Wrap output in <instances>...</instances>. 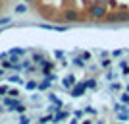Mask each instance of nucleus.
Masks as SVG:
<instances>
[{
  "instance_id": "1",
  "label": "nucleus",
  "mask_w": 129,
  "mask_h": 124,
  "mask_svg": "<svg viewBox=\"0 0 129 124\" xmlns=\"http://www.w3.org/2000/svg\"><path fill=\"white\" fill-rule=\"evenodd\" d=\"M108 16V8L104 4H98V2H92L89 6V17L94 20V22H100V20H106Z\"/></svg>"
},
{
  "instance_id": "2",
  "label": "nucleus",
  "mask_w": 129,
  "mask_h": 124,
  "mask_svg": "<svg viewBox=\"0 0 129 124\" xmlns=\"http://www.w3.org/2000/svg\"><path fill=\"white\" fill-rule=\"evenodd\" d=\"M108 23H129V12L121 10V12H114V14H108L106 16Z\"/></svg>"
},
{
  "instance_id": "3",
  "label": "nucleus",
  "mask_w": 129,
  "mask_h": 124,
  "mask_svg": "<svg viewBox=\"0 0 129 124\" xmlns=\"http://www.w3.org/2000/svg\"><path fill=\"white\" fill-rule=\"evenodd\" d=\"M85 93H87V83H85V80H81L70 89V97L71 99H79V97H83Z\"/></svg>"
},
{
  "instance_id": "4",
  "label": "nucleus",
  "mask_w": 129,
  "mask_h": 124,
  "mask_svg": "<svg viewBox=\"0 0 129 124\" xmlns=\"http://www.w3.org/2000/svg\"><path fill=\"white\" fill-rule=\"evenodd\" d=\"M37 27H41V29H48V31H58V33H64L70 29V23H64V25H56V23H37Z\"/></svg>"
},
{
  "instance_id": "5",
  "label": "nucleus",
  "mask_w": 129,
  "mask_h": 124,
  "mask_svg": "<svg viewBox=\"0 0 129 124\" xmlns=\"http://www.w3.org/2000/svg\"><path fill=\"white\" fill-rule=\"evenodd\" d=\"M75 83H77V76L73 74V72H71V74H66L64 78H62V87H64L66 91H70Z\"/></svg>"
},
{
  "instance_id": "6",
  "label": "nucleus",
  "mask_w": 129,
  "mask_h": 124,
  "mask_svg": "<svg viewBox=\"0 0 129 124\" xmlns=\"http://www.w3.org/2000/svg\"><path fill=\"white\" fill-rule=\"evenodd\" d=\"M31 60H33V64L43 66V64H44V60H46V56H44L43 49H41V50H35V49H33V50H31Z\"/></svg>"
},
{
  "instance_id": "7",
  "label": "nucleus",
  "mask_w": 129,
  "mask_h": 124,
  "mask_svg": "<svg viewBox=\"0 0 129 124\" xmlns=\"http://www.w3.org/2000/svg\"><path fill=\"white\" fill-rule=\"evenodd\" d=\"M62 16H64V20H66L68 23H77V22H81L79 14H77L75 10H66L64 14H62Z\"/></svg>"
},
{
  "instance_id": "8",
  "label": "nucleus",
  "mask_w": 129,
  "mask_h": 124,
  "mask_svg": "<svg viewBox=\"0 0 129 124\" xmlns=\"http://www.w3.org/2000/svg\"><path fill=\"white\" fill-rule=\"evenodd\" d=\"M46 99H48V101L52 103V105H56L58 109H64V107H66V105H64V101H62V99H60L58 95H56V93L52 91V89H50V91H46Z\"/></svg>"
},
{
  "instance_id": "9",
  "label": "nucleus",
  "mask_w": 129,
  "mask_h": 124,
  "mask_svg": "<svg viewBox=\"0 0 129 124\" xmlns=\"http://www.w3.org/2000/svg\"><path fill=\"white\" fill-rule=\"evenodd\" d=\"M33 49H27V47H12L10 50H8V54H16V56H21V58H25L27 54L31 52Z\"/></svg>"
},
{
  "instance_id": "10",
  "label": "nucleus",
  "mask_w": 129,
  "mask_h": 124,
  "mask_svg": "<svg viewBox=\"0 0 129 124\" xmlns=\"http://www.w3.org/2000/svg\"><path fill=\"white\" fill-rule=\"evenodd\" d=\"M6 80H8V83H16V85H25V80H23V78L17 74V72H14V74H8V76H6Z\"/></svg>"
},
{
  "instance_id": "11",
  "label": "nucleus",
  "mask_w": 129,
  "mask_h": 124,
  "mask_svg": "<svg viewBox=\"0 0 129 124\" xmlns=\"http://www.w3.org/2000/svg\"><path fill=\"white\" fill-rule=\"evenodd\" d=\"M118 78H119V72L114 70V68H110V70L104 72V80L110 81V83H112V81H118Z\"/></svg>"
},
{
  "instance_id": "12",
  "label": "nucleus",
  "mask_w": 129,
  "mask_h": 124,
  "mask_svg": "<svg viewBox=\"0 0 129 124\" xmlns=\"http://www.w3.org/2000/svg\"><path fill=\"white\" fill-rule=\"evenodd\" d=\"M50 89H52V81H48L46 78H43V80L39 81V87H37V91H39V93H41V91L46 93V91H50Z\"/></svg>"
},
{
  "instance_id": "13",
  "label": "nucleus",
  "mask_w": 129,
  "mask_h": 124,
  "mask_svg": "<svg viewBox=\"0 0 129 124\" xmlns=\"http://www.w3.org/2000/svg\"><path fill=\"white\" fill-rule=\"evenodd\" d=\"M71 66H73V68H79V70H85V68H87L85 60L81 58L79 54H77V56H73V58H71Z\"/></svg>"
},
{
  "instance_id": "14",
  "label": "nucleus",
  "mask_w": 129,
  "mask_h": 124,
  "mask_svg": "<svg viewBox=\"0 0 129 124\" xmlns=\"http://www.w3.org/2000/svg\"><path fill=\"white\" fill-rule=\"evenodd\" d=\"M125 89V85H121L119 81H112L110 85H108V93H121Z\"/></svg>"
},
{
  "instance_id": "15",
  "label": "nucleus",
  "mask_w": 129,
  "mask_h": 124,
  "mask_svg": "<svg viewBox=\"0 0 129 124\" xmlns=\"http://www.w3.org/2000/svg\"><path fill=\"white\" fill-rule=\"evenodd\" d=\"M98 66H100V70H110V68H112L114 66V58L112 56H110V58H102V60H98Z\"/></svg>"
},
{
  "instance_id": "16",
  "label": "nucleus",
  "mask_w": 129,
  "mask_h": 124,
  "mask_svg": "<svg viewBox=\"0 0 129 124\" xmlns=\"http://www.w3.org/2000/svg\"><path fill=\"white\" fill-rule=\"evenodd\" d=\"M116 118H118V122H129V107L116 113Z\"/></svg>"
},
{
  "instance_id": "17",
  "label": "nucleus",
  "mask_w": 129,
  "mask_h": 124,
  "mask_svg": "<svg viewBox=\"0 0 129 124\" xmlns=\"http://www.w3.org/2000/svg\"><path fill=\"white\" fill-rule=\"evenodd\" d=\"M37 87H39L37 80H25V89L27 91H37Z\"/></svg>"
},
{
  "instance_id": "18",
  "label": "nucleus",
  "mask_w": 129,
  "mask_h": 124,
  "mask_svg": "<svg viewBox=\"0 0 129 124\" xmlns=\"http://www.w3.org/2000/svg\"><path fill=\"white\" fill-rule=\"evenodd\" d=\"M85 83H87V89H92V91L98 87V80H96V78H87Z\"/></svg>"
},
{
  "instance_id": "19",
  "label": "nucleus",
  "mask_w": 129,
  "mask_h": 124,
  "mask_svg": "<svg viewBox=\"0 0 129 124\" xmlns=\"http://www.w3.org/2000/svg\"><path fill=\"white\" fill-rule=\"evenodd\" d=\"M23 72H25V76L37 74V72H39V66H37V64H29V66H27V68H23Z\"/></svg>"
},
{
  "instance_id": "20",
  "label": "nucleus",
  "mask_w": 129,
  "mask_h": 124,
  "mask_svg": "<svg viewBox=\"0 0 129 124\" xmlns=\"http://www.w3.org/2000/svg\"><path fill=\"white\" fill-rule=\"evenodd\" d=\"M8 97L19 99V97H21V91H19V89H17V87H10V89H8Z\"/></svg>"
},
{
  "instance_id": "21",
  "label": "nucleus",
  "mask_w": 129,
  "mask_h": 124,
  "mask_svg": "<svg viewBox=\"0 0 129 124\" xmlns=\"http://www.w3.org/2000/svg\"><path fill=\"white\" fill-rule=\"evenodd\" d=\"M125 52H127V50H123V49H116V50H112V52H110V56H112V58H116V60H119Z\"/></svg>"
},
{
  "instance_id": "22",
  "label": "nucleus",
  "mask_w": 129,
  "mask_h": 124,
  "mask_svg": "<svg viewBox=\"0 0 129 124\" xmlns=\"http://www.w3.org/2000/svg\"><path fill=\"white\" fill-rule=\"evenodd\" d=\"M83 111H85V114H91V116H96V114H98V109H94L92 105H87V107H83Z\"/></svg>"
},
{
  "instance_id": "23",
  "label": "nucleus",
  "mask_w": 129,
  "mask_h": 124,
  "mask_svg": "<svg viewBox=\"0 0 129 124\" xmlns=\"http://www.w3.org/2000/svg\"><path fill=\"white\" fill-rule=\"evenodd\" d=\"M79 56L85 60V62H91V60H92V52H91V50H81Z\"/></svg>"
},
{
  "instance_id": "24",
  "label": "nucleus",
  "mask_w": 129,
  "mask_h": 124,
  "mask_svg": "<svg viewBox=\"0 0 129 124\" xmlns=\"http://www.w3.org/2000/svg\"><path fill=\"white\" fill-rule=\"evenodd\" d=\"M60 111H62V109H58L56 105H52V103H50L48 107H46V114H52V116H54L56 113H60Z\"/></svg>"
},
{
  "instance_id": "25",
  "label": "nucleus",
  "mask_w": 129,
  "mask_h": 124,
  "mask_svg": "<svg viewBox=\"0 0 129 124\" xmlns=\"http://www.w3.org/2000/svg\"><path fill=\"white\" fill-rule=\"evenodd\" d=\"M17 120H19V124H31L33 122V118L29 116V114H19V118H17Z\"/></svg>"
},
{
  "instance_id": "26",
  "label": "nucleus",
  "mask_w": 129,
  "mask_h": 124,
  "mask_svg": "<svg viewBox=\"0 0 129 124\" xmlns=\"http://www.w3.org/2000/svg\"><path fill=\"white\" fill-rule=\"evenodd\" d=\"M119 103H123L125 107H129V93H125V91L119 93Z\"/></svg>"
},
{
  "instance_id": "27",
  "label": "nucleus",
  "mask_w": 129,
  "mask_h": 124,
  "mask_svg": "<svg viewBox=\"0 0 129 124\" xmlns=\"http://www.w3.org/2000/svg\"><path fill=\"white\" fill-rule=\"evenodd\" d=\"M71 116H75L77 120H83V118H85V111H83V109H77V111L71 113Z\"/></svg>"
},
{
  "instance_id": "28",
  "label": "nucleus",
  "mask_w": 129,
  "mask_h": 124,
  "mask_svg": "<svg viewBox=\"0 0 129 124\" xmlns=\"http://www.w3.org/2000/svg\"><path fill=\"white\" fill-rule=\"evenodd\" d=\"M85 70L89 72V74H96V72L100 70V66H98V64H89V66L85 68Z\"/></svg>"
},
{
  "instance_id": "29",
  "label": "nucleus",
  "mask_w": 129,
  "mask_h": 124,
  "mask_svg": "<svg viewBox=\"0 0 129 124\" xmlns=\"http://www.w3.org/2000/svg\"><path fill=\"white\" fill-rule=\"evenodd\" d=\"M12 22H14V20H12V16L0 17V27H2V25H12Z\"/></svg>"
},
{
  "instance_id": "30",
  "label": "nucleus",
  "mask_w": 129,
  "mask_h": 124,
  "mask_svg": "<svg viewBox=\"0 0 129 124\" xmlns=\"http://www.w3.org/2000/svg\"><path fill=\"white\" fill-rule=\"evenodd\" d=\"M16 14H27V4H25V2L16 6Z\"/></svg>"
},
{
  "instance_id": "31",
  "label": "nucleus",
  "mask_w": 129,
  "mask_h": 124,
  "mask_svg": "<svg viewBox=\"0 0 129 124\" xmlns=\"http://www.w3.org/2000/svg\"><path fill=\"white\" fill-rule=\"evenodd\" d=\"M52 122V114H44V116H39V124H46Z\"/></svg>"
},
{
  "instance_id": "32",
  "label": "nucleus",
  "mask_w": 129,
  "mask_h": 124,
  "mask_svg": "<svg viewBox=\"0 0 129 124\" xmlns=\"http://www.w3.org/2000/svg\"><path fill=\"white\" fill-rule=\"evenodd\" d=\"M127 66H129V60L127 58H119L118 60V68H119V70H123V68H127Z\"/></svg>"
},
{
  "instance_id": "33",
  "label": "nucleus",
  "mask_w": 129,
  "mask_h": 124,
  "mask_svg": "<svg viewBox=\"0 0 129 124\" xmlns=\"http://www.w3.org/2000/svg\"><path fill=\"white\" fill-rule=\"evenodd\" d=\"M8 89H10V83H0V95H8Z\"/></svg>"
},
{
  "instance_id": "34",
  "label": "nucleus",
  "mask_w": 129,
  "mask_h": 124,
  "mask_svg": "<svg viewBox=\"0 0 129 124\" xmlns=\"http://www.w3.org/2000/svg\"><path fill=\"white\" fill-rule=\"evenodd\" d=\"M123 109H127V107H125V105H123V103H114V113H119V111H123Z\"/></svg>"
},
{
  "instance_id": "35",
  "label": "nucleus",
  "mask_w": 129,
  "mask_h": 124,
  "mask_svg": "<svg viewBox=\"0 0 129 124\" xmlns=\"http://www.w3.org/2000/svg\"><path fill=\"white\" fill-rule=\"evenodd\" d=\"M54 58L64 60V58H66V52H64V50H54Z\"/></svg>"
},
{
  "instance_id": "36",
  "label": "nucleus",
  "mask_w": 129,
  "mask_h": 124,
  "mask_svg": "<svg viewBox=\"0 0 129 124\" xmlns=\"http://www.w3.org/2000/svg\"><path fill=\"white\" fill-rule=\"evenodd\" d=\"M14 113H17V114H27V107H25V105H19Z\"/></svg>"
},
{
  "instance_id": "37",
  "label": "nucleus",
  "mask_w": 129,
  "mask_h": 124,
  "mask_svg": "<svg viewBox=\"0 0 129 124\" xmlns=\"http://www.w3.org/2000/svg\"><path fill=\"white\" fill-rule=\"evenodd\" d=\"M46 80H48V81H52V83H54V81L58 80V74H54V72H50V74L46 76Z\"/></svg>"
},
{
  "instance_id": "38",
  "label": "nucleus",
  "mask_w": 129,
  "mask_h": 124,
  "mask_svg": "<svg viewBox=\"0 0 129 124\" xmlns=\"http://www.w3.org/2000/svg\"><path fill=\"white\" fill-rule=\"evenodd\" d=\"M98 56H100V60L102 58H110V52H108V50H98Z\"/></svg>"
},
{
  "instance_id": "39",
  "label": "nucleus",
  "mask_w": 129,
  "mask_h": 124,
  "mask_svg": "<svg viewBox=\"0 0 129 124\" xmlns=\"http://www.w3.org/2000/svg\"><path fill=\"white\" fill-rule=\"evenodd\" d=\"M41 99H43V97H41L39 93H35V95H31V101H33V103H39V101H41Z\"/></svg>"
},
{
  "instance_id": "40",
  "label": "nucleus",
  "mask_w": 129,
  "mask_h": 124,
  "mask_svg": "<svg viewBox=\"0 0 129 124\" xmlns=\"http://www.w3.org/2000/svg\"><path fill=\"white\" fill-rule=\"evenodd\" d=\"M79 124H94V120H92V118H83Z\"/></svg>"
},
{
  "instance_id": "41",
  "label": "nucleus",
  "mask_w": 129,
  "mask_h": 124,
  "mask_svg": "<svg viewBox=\"0 0 129 124\" xmlns=\"http://www.w3.org/2000/svg\"><path fill=\"white\" fill-rule=\"evenodd\" d=\"M79 122H81V120H77L75 116H71V118L68 120V124H79Z\"/></svg>"
},
{
  "instance_id": "42",
  "label": "nucleus",
  "mask_w": 129,
  "mask_h": 124,
  "mask_svg": "<svg viewBox=\"0 0 129 124\" xmlns=\"http://www.w3.org/2000/svg\"><path fill=\"white\" fill-rule=\"evenodd\" d=\"M8 56H10V54H8V50H6V52H0V60H6Z\"/></svg>"
},
{
  "instance_id": "43",
  "label": "nucleus",
  "mask_w": 129,
  "mask_h": 124,
  "mask_svg": "<svg viewBox=\"0 0 129 124\" xmlns=\"http://www.w3.org/2000/svg\"><path fill=\"white\" fill-rule=\"evenodd\" d=\"M121 76H129V66H127V68H123V70H121Z\"/></svg>"
},
{
  "instance_id": "44",
  "label": "nucleus",
  "mask_w": 129,
  "mask_h": 124,
  "mask_svg": "<svg viewBox=\"0 0 129 124\" xmlns=\"http://www.w3.org/2000/svg\"><path fill=\"white\" fill-rule=\"evenodd\" d=\"M2 78H6V70L4 68H0V80H2Z\"/></svg>"
},
{
  "instance_id": "45",
  "label": "nucleus",
  "mask_w": 129,
  "mask_h": 124,
  "mask_svg": "<svg viewBox=\"0 0 129 124\" xmlns=\"http://www.w3.org/2000/svg\"><path fill=\"white\" fill-rule=\"evenodd\" d=\"M4 113H6V107L2 105V103H0V114H4Z\"/></svg>"
},
{
  "instance_id": "46",
  "label": "nucleus",
  "mask_w": 129,
  "mask_h": 124,
  "mask_svg": "<svg viewBox=\"0 0 129 124\" xmlns=\"http://www.w3.org/2000/svg\"><path fill=\"white\" fill-rule=\"evenodd\" d=\"M94 124H106V122H104V120H96Z\"/></svg>"
},
{
  "instance_id": "47",
  "label": "nucleus",
  "mask_w": 129,
  "mask_h": 124,
  "mask_svg": "<svg viewBox=\"0 0 129 124\" xmlns=\"http://www.w3.org/2000/svg\"><path fill=\"white\" fill-rule=\"evenodd\" d=\"M123 91H125V93H129V83L125 85V89H123Z\"/></svg>"
},
{
  "instance_id": "48",
  "label": "nucleus",
  "mask_w": 129,
  "mask_h": 124,
  "mask_svg": "<svg viewBox=\"0 0 129 124\" xmlns=\"http://www.w3.org/2000/svg\"><path fill=\"white\" fill-rule=\"evenodd\" d=\"M23 2H25V4H29V2H35V0H23Z\"/></svg>"
},
{
  "instance_id": "49",
  "label": "nucleus",
  "mask_w": 129,
  "mask_h": 124,
  "mask_svg": "<svg viewBox=\"0 0 129 124\" xmlns=\"http://www.w3.org/2000/svg\"><path fill=\"white\" fill-rule=\"evenodd\" d=\"M2 31H4V29H0V33H2Z\"/></svg>"
},
{
  "instance_id": "50",
  "label": "nucleus",
  "mask_w": 129,
  "mask_h": 124,
  "mask_svg": "<svg viewBox=\"0 0 129 124\" xmlns=\"http://www.w3.org/2000/svg\"><path fill=\"white\" fill-rule=\"evenodd\" d=\"M0 103H2V97H0Z\"/></svg>"
},
{
  "instance_id": "51",
  "label": "nucleus",
  "mask_w": 129,
  "mask_h": 124,
  "mask_svg": "<svg viewBox=\"0 0 129 124\" xmlns=\"http://www.w3.org/2000/svg\"><path fill=\"white\" fill-rule=\"evenodd\" d=\"M0 6H2V2H0Z\"/></svg>"
},
{
  "instance_id": "52",
  "label": "nucleus",
  "mask_w": 129,
  "mask_h": 124,
  "mask_svg": "<svg viewBox=\"0 0 129 124\" xmlns=\"http://www.w3.org/2000/svg\"><path fill=\"white\" fill-rule=\"evenodd\" d=\"M127 52H129V50H127Z\"/></svg>"
},
{
  "instance_id": "53",
  "label": "nucleus",
  "mask_w": 129,
  "mask_h": 124,
  "mask_svg": "<svg viewBox=\"0 0 129 124\" xmlns=\"http://www.w3.org/2000/svg\"><path fill=\"white\" fill-rule=\"evenodd\" d=\"M0 124H2V122H0Z\"/></svg>"
},
{
  "instance_id": "54",
  "label": "nucleus",
  "mask_w": 129,
  "mask_h": 124,
  "mask_svg": "<svg viewBox=\"0 0 129 124\" xmlns=\"http://www.w3.org/2000/svg\"><path fill=\"white\" fill-rule=\"evenodd\" d=\"M127 124H129V122H127Z\"/></svg>"
}]
</instances>
